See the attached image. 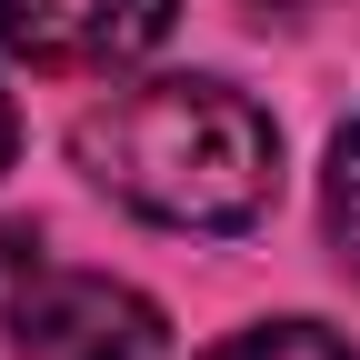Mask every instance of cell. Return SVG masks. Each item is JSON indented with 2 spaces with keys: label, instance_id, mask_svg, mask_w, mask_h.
<instances>
[{
  "label": "cell",
  "instance_id": "5",
  "mask_svg": "<svg viewBox=\"0 0 360 360\" xmlns=\"http://www.w3.org/2000/svg\"><path fill=\"white\" fill-rule=\"evenodd\" d=\"M210 360H350V340L321 321H260V330H231Z\"/></svg>",
  "mask_w": 360,
  "mask_h": 360
},
{
  "label": "cell",
  "instance_id": "3",
  "mask_svg": "<svg viewBox=\"0 0 360 360\" xmlns=\"http://www.w3.org/2000/svg\"><path fill=\"white\" fill-rule=\"evenodd\" d=\"M180 20V0H0V51L30 70H130Z\"/></svg>",
  "mask_w": 360,
  "mask_h": 360
},
{
  "label": "cell",
  "instance_id": "4",
  "mask_svg": "<svg viewBox=\"0 0 360 360\" xmlns=\"http://www.w3.org/2000/svg\"><path fill=\"white\" fill-rule=\"evenodd\" d=\"M321 220H330V250H340V270L360 281V120L330 141V170H321Z\"/></svg>",
  "mask_w": 360,
  "mask_h": 360
},
{
  "label": "cell",
  "instance_id": "2",
  "mask_svg": "<svg viewBox=\"0 0 360 360\" xmlns=\"http://www.w3.org/2000/svg\"><path fill=\"white\" fill-rule=\"evenodd\" d=\"M0 330H11V360H170L160 310L110 270H40L0 310Z\"/></svg>",
  "mask_w": 360,
  "mask_h": 360
},
{
  "label": "cell",
  "instance_id": "6",
  "mask_svg": "<svg viewBox=\"0 0 360 360\" xmlns=\"http://www.w3.org/2000/svg\"><path fill=\"white\" fill-rule=\"evenodd\" d=\"M30 281H40V240L30 231H0V310H11Z\"/></svg>",
  "mask_w": 360,
  "mask_h": 360
},
{
  "label": "cell",
  "instance_id": "1",
  "mask_svg": "<svg viewBox=\"0 0 360 360\" xmlns=\"http://www.w3.org/2000/svg\"><path fill=\"white\" fill-rule=\"evenodd\" d=\"M70 160L160 231H250L281 200V130L231 80H130L70 120Z\"/></svg>",
  "mask_w": 360,
  "mask_h": 360
},
{
  "label": "cell",
  "instance_id": "7",
  "mask_svg": "<svg viewBox=\"0 0 360 360\" xmlns=\"http://www.w3.org/2000/svg\"><path fill=\"white\" fill-rule=\"evenodd\" d=\"M11 150H20V120H11V90H0V170H11Z\"/></svg>",
  "mask_w": 360,
  "mask_h": 360
}]
</instances>
